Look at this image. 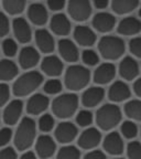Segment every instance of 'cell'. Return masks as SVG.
I'll use <instances>...</instances> for the list:
<instances>
[{
    "label": "cell",
    "instance_id": "obj_34",
    "mask_svg": "<svg viewBox=\"0 0 141 159\" xmlns=\"http://www.w3.org/2000/svg\"><path fill=\"white\" fill-rule=\"evenodd\" d=\"M54 125H55L54 117L51 114H43L39 118V122H37V127L43 133L51 132L54 128Z\"/></svg>",
    "mask_w": 141,
    "mask_h": 159
},
{
    "label": "cell",
    "instance_id": "obj_32",
    "mask_svg": "<svg viewBox=\"0 0 141 159\" xmlns=\"http://www.w3.org/2000/svg\"><path fill=\"white\" fill-rule=\"evenodd\" d=\"M56 159H81V152L77 147L66 145L59 150Z\"/></svg>",
    "mask_w": 141,
    "mask_h": 159
},
{
    "label": "cell",
    "instance_id": "obj_33",
    "mask_svg": "<svg viewBox=\"0 0 141 159\" xmlns=\"http://www.w3.org/2000/svg\"><path fill=\"white\" fill-rule=\"evenodd\" d=\"M120 133H121V136L126 139H134L138 135V126L132 120H126L121 123Z\"/></svg>",
    "mask_w": 141,
    "mask_h": 159
},
{
    "label": "cell",
    "instance_id": "obj_4",
    "mask_svg": "<svg viewBox=\"0 0 141 159\" xmlns=\"http://www.w3.org/2000/svg\"><path fill=\"white\" fill-rule=\"evenodd\" d=\"M53 115L59 119H67L72 117L78 108V97L73 93L59 95L52 102Z\"/></svg>",
    "mask_w": 141,
    "mask_h": 159
},
{
    "label": "cell",
    "instance_id": "obj_6",
    "mask_svg": "<svg viewBox=\"0 0 141 159\" xmlns=\"http://www.w3.org/2000/svg\"><path fill=\"white\" fill-rule=\"evenodd\" d=\"M98 50L104 59L114 61L124 55L126 45L121 38L115 35H105L99 40Z\"/></svg>",
    "mask_w": 141,
    "mask_h": 159
},
{
    "label": "cell",
    "instance_id": "obj_45",
    "mask_svg": "<svg viewBox=\"0 0 141 159\" xmlns=\"http://www.w3.org/2000/svg\"><path fill=\"white\" fill-rule=\"evenodd\" d=\"M47 6L52 11H59L65 6V0H47Z\"/></svg>",
    "mask_w": 141,
    "mask_h": 159
},
{
    "label": "cell",
    "instance_id": "obj_3",
    "mask_svg": "<svg viewBox=\"0 0 141 159\" xmlns=\"http://www.w3.org/2000/svg\"><path fill=\"white\" fill-rule=\"evenodd\" d=\"M43 83V75L37 71H29L19 76L13 83L12 92L15 96L24 97L33 93Z\"/></svg>",
    "mask_w": 141,
    "mask_h": 159
},
{
    "label": "cell",
    "instance_id": "obj_36",
    "mask_svg": "<svg viewBox=\"0 0 141 159\" xmlns=\"http://www.w3.org/2000/svg\"><path fill=\"white\" fill-rule=\"evenodd\" d=\"M62 87H63L62 83H61L59 80L52 79L45 82L44 86H43V89H44V92L49 95H56L62 91Z\"/></svg>",
    "mask_w": 141,
    "mask_h": 159
},
{
    "label": "cell",
    "instance_id": "obj_46",
    "mask_svg": "<svg viewBox=\"0 0 141 159\" xmlns=\"http://www.w3.org/2000/svg\"><path fill=\"white\" fill-rule=\"evenodd\" d=\"M83 159H107V157L102 150H92V152H87Z\"/></svg>",
    "mask_w": 141,
    "mask_h": 159
},
{
    "label": "cell",
    "instance_id": "obj_39",
    "mask_svg": "<svg viewBox=\"0 0 141 159\" xmlns=\"http://www.w3.org/2000/svg\"><path fill=\"white\" fill-rule=\"evenodd\" d=\"M82 60L88 66H94L99 62V57L94 50H84L82 53Z\"/></svg>",
    "mask_w": 141,
    "mask_h": 159
},
{
    "label": "cell",
    "instance_id": "obj_52",
    "mask_svg": "<svg viewBox=\"0 0 141 159\" xmlns=\"http://www.w3.org/2000/svg\"><path fill=\"white\" fill-rule=\"evenodd\" d=\"M0 123H1V115H0Z\"/></svg>",
    "mask_w": 141,
    "mask_h": 159
},
{
    "label": "cell",
    "instance_id": "obj_25",
    "mask_svg": "<svg viewBox=\"0 0 141 159\" xmlns=\"http://www.w3.org/2000/svg\"><path fill=\"white\" fill-rule=\"evenodd\" d=\"M117 31L122 35H134L141 31V21L134 17H127L119 22Z\"/></svg>",
    "mask_w": 141,
    "mask_h": 159
},
{
    "label": "cell",
    "instance_id": "obj_31",
    "mask_svg": "<svg viewBox=\"0 0 141 159\" xmlns=\"http://www.w3.org/2000/svg\"><path fill=\"white\" fill-rule=\"evenodd\" d=\"M27 0H2L3 9L9 15H19L24 10Z\"/></svg>",
    "mask_w": 141,
    "mask_h": 159
},
{
    "label": "cell",
    "instance_id": "obj_26",
    "mask_svg": "<svg viewBox=\"0 0 141 159\" xmlns=\"http://www.w3.org/2000/svg\"><path fill=\"white\" fill-rule=\"evenodd\" d=\"M50 27L53 32L57 35H67L71 31V22L68 18L63 13L53 16L50 22Z\"/></svg>",
    "mask_w": 141,
    "mask_h": 159
},
{
    "label": "cell",
    "instance_id": "obj_23",
    "mask_svg": "<svg viewBox=\"0 0 141 159\" xmlns=\"http://www.w3.org/2000/svg\"><path fill=\"white\" fill-rule=\"evenodd\" d=\"M74 39L82 47H92L96 42V34L87 25H77L74 30Z\"/></svg>",
    "mask_w": 141,
    "mask_h": 159
},
{
    "label": "cell",
    "instance_id": "obj_40",
    "mask_svg": "<svg viewBox=\"0 0 141 159\" xmlns=\"http://www.w3.org/2000/svg\"><path fill=\"white\" fill-rule=\"evenodd\" d=\"M12 130L9 127L0 129V147H6L12 139Z\"/></svg>",
    "mask_w": 141,
    "mask_h": 159
},
{
    "label": "cell",
    "instance_id": "obj_15",
    "mask_svg": "<svg viewBox=\"0 0 141 159\" xmlns=\"http://www.w3.org/2000/svg\"><path fill=\"white\" fill-rule=\"evenodd\" d=\"M64 65L61 59L55 55H49L45 57L41 62V70L44 74L51 77H56L62 74Z\"/></svg>",
    "mask_w": 141,
    "mask_h": 159
},
{
    "label": "cell",
    "instance_id": "obj_19",
    "mask_svg": "<svg viewBox=\"0 0 141 159\" xmlns=\"http://www.w3.org/2000/svg\"><path fill=\"white\" fill-rule=\"evenodd\" d=\"M40 61V54L33 47H24L19 54V64L23 70H30L37 66Z\"/></svg>",
    "mask_w": 141,
    "mask_h": 159
},
{
    "label": "cell",
    "instance_id": "obj_27",
    "mask_svg": "<svg viewBox=\"0 0 141 159\" xmlns=\"http://www.w3.org/2000/svg\"><path fill=\"white\" fill-rule=\"evenodd\" d=\"M28 17L35 25H43L47 21V10L42 3H32L28 9Z\"/></svg>",
    "mask_w": 141,
    "mask_h": 159
},
{
    "label": "cell",
    "instance_id": "obj_41",
    "mask_svg": "<svg viewBox=\"0 0 141 159\" xmlns=\"http://www.w3.org/2000/svg\"><path fill=\"white\" fill-rule=\"evenodd\" d=\"M10 98V89L6 83H0V107L7 105Z\"/></svg>",
    "mask_w": 141,
    "mask_h": 159
},
{
    "label": "cell",
    "instance_id": "obj_14",
    "mask_svg": "<svg viewBox=\"0 0 141 159\" xmlns=\"http://www.w3.org/2000/svg\"><path fill=\"white\" fill-rule=\"evenodd\" d=\"M105 96V89L100 86L89 87L83 93L82 104L86 108H93L103 102Z\"/></svg>",
    "mask_w": 141,
    "mask_h": 159
},
{
    "label": "cell",
    "instance_id": "obj_30",
    "mask_svg": "<svg viewBox=\"0 0 141 159\" xmlns=\"http://www.w3.org/2000/svg\"><path fill=\"white\" fill-rule=\"evenodd\" d=\"M125 114L131 120L141 122V101L131 99L125 105Z\"/></svg>",
    "mask_w": 141,
    "mask_h": 159
},
{
    "label": "cell",
    "instance_id": "obj_38",
    "mask_svg": "<svg viewBox=\"0 0 141 159\" xmlns=\"http://www.w3.org/2000/svg\"><path fill=\"white\" fill-rule=\"evenodd\" d=\"M127 155L129 159H141V143L130 142L127 146Z\"/></svg>",
    "mask_w": 141,
    "mask_h": 159
},
{
    "label": "cell",
    "instance_id": "obj_35",
    "mask_svg": "<svg viewBox=\"0 0 141 159\" xmlns=\"http://www.w3.org/2000/svg\"><path fill=\"white\" fill-rule=\"evenodd\" d=\"M94 120V115L92 112H89L87 109L79 111L76 114V124L79 127H88L92 125Z\"/></svg>",
    "mask_w": 141,
    "mask_h": 159
},
{
    "label": "cell",
    "instance_id": "obj_7",
    "mask_svg": "<svg viewBox=\"0 0 141 159\" xmlns=\"http://www.w3.org/2000/svg\"><path fill=\"white\" fill-rule=\"evenodd\" d=\"M68 13L73 20L75 21H86L92 15V6L89 0H69Z\"/></svg>",
    "mask_w": 141,
    "mask_h": 159
},
{
    "label": "cell",
    "instance_id": "obj_5",
    "mask_svg": "<svg viewBox=\"0 0 141 159\" xmlns=\"http://www.w3.org/2000/svg\"><path fill=\"white\" fill-rule=\"evenodd\" d=\"M90 72L82 65H71L67 67L64 76V83L69 91H81L88 85Z\"/></svg>",
    "mask_w": 141,
    "mask_h": 159
},
{
    "label": "cell",
    "instance_id": "obj_2",
    "mask_svg": "<svg viewBox=\"0 0 141 159\" xmlns=\"http://www.w3.org/2000/svg\"><path fill=\"white\" fill-rule=\"evenodd\" d=\"M122 118V113L120 107L116 104L109 103L103 105L97 111L95 120L96 124L102 130H112L118 124H120Z\"/></svg>",
    "mask_w": 141,
    "mask_h": 159
},
{
    "label": "cell",
    "instance_id": "obj_29",
    "mask_svg": "<svg viewBox=\"0 0 141 159\" xmlns=\"http://www.w3.org/2000/svg\"><path fill=\"white\" fill-rule=\"evenodd\" d=\"M139 5V0H112V8L117 15H126L134 11Z\"/></svg>",
    "mask_w": 141,
    "mask_h": 159
},
{
    "label": "cell",
    "instance_id": "obj_24",
    "mask_svg": "<svg viewBox=\"0 0 141 159\" xmlns=\"http://www.w3.org/2000/svg\"><path fill=\"white\" fill-rule=\"evenodd\" d=\"M59 52L62 59L66 62L74 63L78 60V50L73 41L68 39H62L59 42Z\"/></svg>",
    "mask_w": 141,
    "mask_h": 159
},
{
    "label": "cell",
    "instance_id": "obj_17",
    "mask_svg": "<svg viewBox=\"0 0 141 159\" xmlns=\"http://www.w3.org/2000/svg\"><path fill=\"white\" fill-rule=\"evenodd\" d=\"M116 66L112 63H103L94 72V82L96 84H108L115 79Z\"/></svg>",
    "mask_w": 141,
    "mask_h": 159
},
{
    "label": "cell",
    "instance_id": "obj_10",
    "mask_svg": "<svg viewBox=\"0 0 141 159\" xmlns=\"http://www.w3.org/2000/svg\"><path fill=\"white\" fill-rule=\"evenodd\" d=\"M77 133H78V130H77L76 125L65 120V122L59 123L57 125V127L55 128L54 136L59 144L67 145L76 138Z\"/></svg>",
    "mask_w": 141,
    "mask_h": 159
},
{
    "label": "cell",
    "instance_id": "obj_22",
    "mask_svg": "<svg viewBox=\"0 0 141 159\" xmlns=\"http://www.w3.org/2000/svg\"><path fill=\"white\" fill-rule=\"evenodd\" d=\"M35 43L40 51L43 53H51L54 51V39L45 29H39L35 31Z\"/></svg>",
    "mask_w": 141,
    "mask_h": 159
},
{
    "label": "cell",
    "instance_id": "obj_8",
    "mask_svg": "<svg viewBox=\"0 0 141 159\" xmlns=\"http://www.w3.org/2000/svg\"><path fill=\"white\" fill-rule=\"evenodd\" d=\"M23 112V102L21 99H13L9 102L5 107L2 119L6 125L13 126L21 120V115Z\"/></svg>",
    "mask_w": 141,
    "mask_h": 159
},
{
    "label": "cell",
    "instance_id": "obj_47",
    "mask_svg": "<svg viewBox=\"0 0 141 159\" xmlns=\"http://www.w3.org/2000/svg\"><path fill=\"white\" fill-rule=\"evenodd\" d=\"M134 92L136 93L137 96L141 97V77H140V79H138L136 82H134Z\"/></svg>",
    "mask_w": 141,
    "mask_h": 159
},
{
    "label": "cell",
    "instance_id": "obj_50",
    "mask_svg": "<svg viewBox=\"0 0 141 159\" xmlns=\"http://www.w3.org/2000/svg\"><path fill=\"white\" fill-rule=\"evenodd\" d=\"M114 159H125V158H121V157H117V158H114Z\"/></svg>",
    "mask_w": 141,
    "mask_h": 159
},
{
    "label": "cell",
    "instance_id": "obj_9",
    "mask_svg": "<svg viewBox=\"0 0 141 159\" xmlns=\"http://www.w3.org/2000/svg\"><path fill=\"white\" fill-rule=\"evenodd\" d=\"M56 152L55 140L49 135H41L35 142V155L41 159H49Z\"/></svg>",
    "mask_w": 141,
    "mask_h": 159
},
{
    "label": "cell",
    "instance_id": "obj_1",
    "mask_svg": "<svg viewBox=\"0 0 141 159\" xmlns=\"http://www.w3.org/2000/svg\"><path fill=\"white\" fill-rule=\"evenodd\" d=\"M37 137V124L31 117H23L19 122L13 137V144L17 150L25 152L32 146Z\"/></svg>",
    "mask_w": 141,
    "mask_h": 159
},
{
    "label": "cell",
    "instance_id": "obj_43",
    "mask_svg": "<svg viewBox=\"0 0 141 159\" xmlns=\"http://www.w3.org/2000/svg\"><path fill=\"white\" fill-rule=\"evenodd\" d=\"M10 23L9 19L5 13L0 12V38H3L9 33Z\"/></svg>",
    "mask_w": 141,
    "mask_h": 159
},
{
    "label": "cell",
    "instance_id": "obj_20",
    "mask_svg": "<svg viewBox=\"0 0 141 159\" xmlns=\"http://www.w3.org/2000/svg\"><path fill=\"white\" fill-rule=\"evenodd\" d=\"M119 74L126 81H132L139 74V64L131 57H126L119 64Z\"/></svg>",
    "mask_w": 141,
    "mask_h": 159
},
{
    "label": "cell",
    "instance_id": "obj_49",
    "mask_svg": "<svg viewBox=\"0 0 141 159\" xmlns=\"http://www.w3.org/2000/svg\"><path fill=\"white\" fill-rule=\"evenodd\" d=\"M19 159H37V156L33 152H25Z\"/></svg>",
    "mask_w": 141,
    "mask_h": 159
},
{
    "label": "cell",
    "instance_id": "obj_21",
    "mask_svg": "<svg viewBox=\"0 0 141 159\" xmlns=\"http://www.w3.org/2000/svg\"><path fill=\"white\" fill-rule=\"evenodd\" d=\"M13 33H15V39L20 43H28L31 41L32 38V32H31V28L27 20L23 18H15L12 22Z\"/></svg>",
    "mask_w": 141,
    "mask_h": 159
},
{
    "label": "cell",
    "instance_id": "obj_44",
    "mask_svg": "<svg viewBox=\"0 0 141 159\" xmlns=\"http://www.w3.org/2000/svg\"><path fill=\"white\" fill-rule=\"evenodd\" d=\"M0 159H18V154L13 147H5L0 150Z\"/></svg>",
    "mask_w": 141,
    "mask_h": 159
},
{
    "label": "cell",
    "instance_id": "obj_51",
    "mask_svg": "<svg viewBox=\"0 0 141 159\" xmlns=\"http://www.w3.org/2000/svg\"><path fill=\"white\" fill-rule=\"evenodd\" d=\"M139 16L141 17V8H140V10H139Z\"/></svg>",
    "mask_w": 141,
    "mask_h": 159
},
{
    "label": "cell",
    "instance_id": "obj_16",
    "mask_svg": "<svg viewBox=\"0 0 141 159\" xmlns=\"http://www.w3.org/2000/svg\"><path fill=\"white\" fill-rule=\"evenodd\" d=\"M131 95L129 86L122 81L114 82L108 89V98L114 103H120L128 99Z\"/></svg>",
    "mask_w": 141,
    "mask_h": 159
},
{
    "label": "cell",
    "instance_id": "obj_42",
    "mask_svg": "<svg viewBox=\"0 0 141 159\" xmlns=\"http://www.w3.org/2000/svg\"><path fill=\"white\" fill-rule=\"evenodd\" d=\"M129 50L130 52L137 57L141 59V38H134L129 42Z\"/></svg>",
    "mask_w": 141,
    "mask_h": 159
},
{
    "label": "cell",
    "instance_id": "obj_11",
    "mask_svg": "<svg viewBox=\"0 0 141 159\" xmlns=\"http://www.w3.org/2000/svg\"><path fill=\"white\" fill-rule=\"evenodd\" d=\"M100 142H102V133L99 132V129L94 127L85 129L77 139L79 148L86 149V150H92L96 148L100 144Z\"/></svg>",
    "mask_w": 141,
    "mask_h": 159
},
{
    "label": "cell",
    "instance_id": "obj_48",
    "mask_svg": "<svg viewBox=\"0 0 141 159\" xmlns=\"http://www.w3.org/2000/svg\"><path fill=\"white\" fill-rule=\"evenodd\" d=\"M109 0H94V5L98 9H104L108 6Z\"/></svg>",
    "mask_w": 141,
    "mask_h": 159
},
{
    "label": "cell",
    "instance_id": "obj_37",
    "mask_svg": "<svg viewBox=\"0 0 141 159\" xmlns=\"http://www.w3.org/2000/svg\"><path fill=\"white\" fill-rule=\"evenodd\" d=\"M2 51L6 57H13L18 52V44L13 39H6L2 43Z\"/></svg>",
    "mask_w": 141,
    "mask_h": 159
},
{
    "label": "cell",
    "instance_id": "obj_12",
    "mask_svg": "<svg viewBox=\"0 0 141 159\" xmlns=\"http://www.w3.org/2000/svg\"><path fill=\"white\" fill-rule=\"evenodd\" d=\"M103 147L107 154L112 156H119L124 152V140L122 136L117 132L109 133L104 138Z\"/></svg>",
    "mask_w": 141,
    "mask_h": 159
},
{
    "label": "cell",
    "instance_id": "obj_13",
    "mask_svg": "<svg viewBox=\"0 0 141 159\" xmlns=\"http://www.w3.org/2000/svg\"><path fill=\"white\" fill-rule=\"evenodd\" d=\"M50 104V99L46 95L37 93L28 99L27 102V113L29 115L37 116L44 113Z\"/></svg>",
    "mask_w": 141,
    "mask_h": 159
},
{
    "label": "cell",
    "instance_id": "obj_28",
    "mask_svg": "<svg viewBox=\"0 0 141 159\" xmlns=\"http://www.w3.org/2000/svg\"><path fill=\"white\" fill-rule=\"evenodd\" d=\"M19 73L18 65L9 59H3L0 61V81L9 82L12 81Z\"/></svg>",
    "mask_w": 141,
    "mask_h": 159
},
{
    "label": "cell",
    "instance_id": "obj_18",
    "mask_svg": "<svg viewBox=\"0 0 141 159\" xmlns=\"http://www.w3.org/2000/svg\"><path fill=\"white\" fill-rule=\"evenodd\" d=\"M116 25V18L108 12H99L93 18V27L102 33L110 32Z\"/></svg>",
    "mask_w": 141,
    "mask_h": 159
}]
</instances>
